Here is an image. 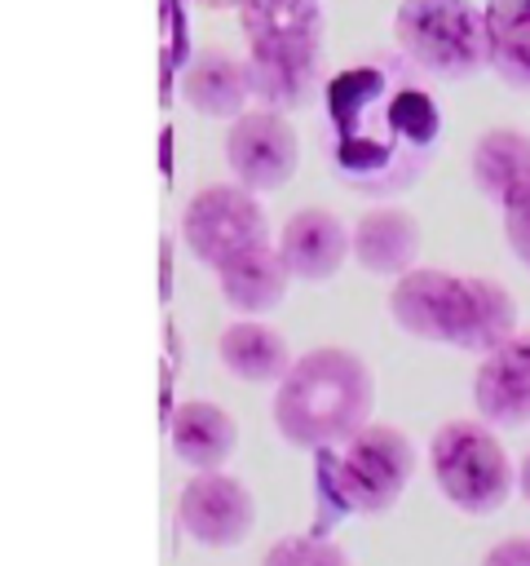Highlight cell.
<instances>
[{"label": "cell", "instance_id": "1", "mask_svg": "<svg viewBox=\"0 0 530 566\" xmlns=\"http://www.w3.org/2000/svg\"><path fill=\"white\" fill-rule=\"evenodd\" d=\"M389 318L433 345H451L464 354H490L508 336H517V296L481 274L455 270H411L389 287Z\"/></svg>", "mask_w": 530, "mask_h": 566}, {"label": "cell", "instance_id": "2", "mask_svg": "<svg viewBox=\"0 0 530 566\" xmlns=\"http://www.w3.org/2000/svg\"><path fill=\"white\" fill-rule=\"evenodd\" d=\"M375 376L340 345H318L292 363L274 389V429L300 451H331L371 424Z\"/></svg>", "mask_w": 530, "mask_h": 566}, {"label": "cell", "instance_id": "3", "mask_svg": "<svg viewBox=\"0 0 530 566\" xmlns=\"http://www.w3.org/2000/svg\"><path fill=\"white\" fill-rule=\"evenodd\" d=\"M239 27L256 97L269 106H305L322 80V0H243Z\"/></svg>", "mask_w": 530, "mask_h": 566}, {"label": "cell", "instance_id": "4", "mask_svg": "<svg viewBox=\"0 0 530 566\" xmlns=\"http://www.w3.org/2000/svg\"><path fill=\"white\" fill-rule=\"evenodd\" d=\"M428 469L451 509L490 517L517 491V469L486 420H446L428 442Z\"/></svg>", "mask_w": 530, "mask_h": 566}, {"label": "cell", "instance_id": "5", "mask_svg": "<svg viewBox=\"0 0 530 566\" xmlns=\"http://www.w3.org/2000/svg\"><path fill=\"white\" fill-rule=\"evenodd\" d=\"M393 40L406 62L433 80H473L490 66L486 13L468 0H402Z\"/></svg>", "mask_w": 530, "mask_h": 566}, {"label": "cell", "instance_id": "6", "mask_svg": "<svg viewBox=\"0 0 530 566\" xmlns=\"http://www.w3.org/2000/svg\"><path fill=\"white\" fill-rule=\"evenodd\" d=\"M415 478V447L393 424H367L327 455V486L349 513H389Z\"/></svg>", "mask_w": 530, "mask_h": 566}, {"label": "cell", "instance_id": "7", "mask_svg": "<svg viewBox=\"0 0 530 566\" xmlns=\"http://www.w3.org/2000/svg\"><path fill=\"white\" fill-rule=\"evenodd\" d=\"M181 243L199 265H208L216 274L234 256L269 243V217H265L256 190H247L239 181H212L186 199Z\"/></svg>", "mask_w": 530, "mask_h": 566}, {"label": "cell", "instance_id": "8", "mask_svg": "<svg viewBox=\"0 0 530 566\" xmlns=\"http://www.w3.org/2000/svg\"><path fill=\"white\" fill-rule=\"evenodd\" d=\"M300 164V137L292 119L274 106H252L225 128V168L239 186L269 195L283 190Z\"/></svg>", "mask_w": 530, "mask_h": 566}, {"label": "cell", "instance_id": "9", "mask_svg": "<svg viewBox=\"0 0 530 566\" xmlns=\"http://www.w3.org/2000/svg\"><path fill=\"white\" fill-rule=\"evenodd\" d=\"M177 526L203 548H239L256 526V500L234 473L208 469L181 486Z\"/></svg>", "mask_w": 530, "mask_h": 566}, {"label": "cell", "instance_id": "10", "mask_svg": "<svg viewBox=\"0 0 530 566\" xmlns=\"http://www.w3.org/2000/svg\"><path fill=\"white\" fill-rule=\"evenodd\" d=\"M274 248L296 283H327L353 256V230L327 208H300L278 226Z\"/></svg>", "mask_w": 530, "mask_h": 566}, {"label": "cell", "instance_id": "11", "mask_svg": "<svg viewBox=\"0 0 530 566\" xmlns=\"http://www.w3.org/2000/svg\"><path fill=\"white\" fill-rule=\"evenodd\" d=\"M473 407L486 424L499 429L530 424V332H517L481 354L473 376Z\"/></svg>", "mask_w": 530, "mask_h": 566}, {"label": "cell", "instance_id": "12", "mask_svg": "<svg viewBox=\"0 0 530 566\" xmlns=\"http://www.w3.org/2000/svg\"><path fill=\"white\" fill-rule=\"evenodd\" d=\"M252 97L256 88L247 62L221 49H203L181 66V102L203 119H239L252 111Z\"/></svg>", "mask_w": 530, "mask_h": 566}, {"label": "cell", "instance_id": "13", "mask_svg": "<svg viewBox=\"0 0 530 566\" xmlns=\"http://www.w3.org/2000/svg\"><path fill=\"white\" fill-rule=\"evenodd\" d=\"M168 447L172 455L194 469V473H208V469H221L234 447H239V424L225 407L208 402V398H186L168 411Z\"/></svg>", "mask_w": 530, "mask_h": 566}, {"label": "cell", "instance_id": "14", "mask_svg": "<svg viewBox=\"0 0 530 566\" xmlns=\"http://www.w3.org/2000/svg\"><path fill=\"white\" fill-rule=\"evenodd\" d=\"M415 256H420V226L406 208H371L358 217L353 226V261L367 270V274H380V279H402L415 270Z\"/></svg>", "mask_w": 530, "mask_h": 566}, {"label": "cell", "instance_id": "15", "mask_svg": "<svg viewBox=\"0 0 530 566\" xmlns=\"http://www.w3.org/2000/svg\"><path fill=\"white\" fill-rule=\"evenodd\" d=\"M468 172H473L477 190H481L495 208H508L517 195L530 190V133L508 128V124L486 128V133L473 142Z\"/></svg>", "mask_w": 530, "mask_h": 566}, {"label": "cell", "instance_id": "16", "mask_svg": "<svg viewBox=\"0 0 530 566\" xmlns=\"http://www.w3.org/2000/svg\"><path fill=\"white\" fill-rule=\"evenodd\" d=\"M287 283H292V274H287L274 239L216 270V287H221L225 305L243 318H261V314L278 310L283 296H287Z\"/></svg>", "mask_w": 530, "mask_h": 566}, {"label": "cell", "instance_id": "17", "mask_svg": "<svg viewBox=\"0 0 530 566\" xmlns=\"http://www.w3.org/2000/svg\"><path fill=\"white\" fill-rule=\"evenodd\" d=\"M216 358L243 385H278L296 363L287 340L261 318H234L230 327H221Z\"/></svg>", "mask_w": 530, "mask_h": 566}, {"label": "cell", "instance_id": "18", "mask_svg": "<svg viewBox=\"0 0 530 566\" xmlns=\"http://www.w3.org/2000/svg\"><path fill=\"white\" fill-rule=\"evenodd\" d=\"M486 44H490V71L517 88L530 93V0H486Z\"/></svg>", "mask_w": 530, "mask_h": 566}, {"label": "cell", "instance_id": "19", "mask_svg": "<svg viewBox=\"0 0 530 566\" xmlns=\"http://www.w3.org/2000/svg\"><path fill=\"white\" fill-rule=\"evenodd\" d=\"M261 566H353L336 539L322 535H283L265 548Z\"/></svg>", "mask_w": 530, "mask_h": 566}, {"label": "cell", "instance_id": "20", "mask_svg": "<svg viewBox=\"0 0 530 566\" xmlns=\"http://www.w3.org/2000/svg\"><path fill=\"white\" fill-rule=\"evenodd\" d=\"M504 234H508V243H512L517 261L530 270V190H526V195H517V199L504 208Z\"/></svg>", "mask_w": 530, "mask_h": 566}, {"label": "cell", "instance_id": "21", "mask_svg": "<svg viewBox=\"0 0 530 566\" xmlns=\"http://www.w3.org/2000/svg\"><path fill=\"white\" fill-rule=\"evenodd\" d=\"M481 566H530V535H508L486 548Z\"/></svg>", "mask_w": 530, "mask_h": 566}, {"label": "cell", "instance_id": "22", "mask_svg": "<svg viewBox=\"0 0 530 566\" xmlns=\"http://www.w3.org/2000/svg\"><path fill=\"white\" fill-rule=\"evenodd\" d=\"M517 491L526 495V504H530V451L521 455V464H517Z\"/></svg>", "mask_w": 530, "mask_h": 566}, {"label": "cell", "instance_id": "23", "mask_svg": "<svg viewBox=\"0 0 530 566\" xmlns=\"http://www.w3.org/2000/svg\"><path fill=\"white\" fill-rule=\"evenodd\" d=\"M199 4H203V9H239L243 0H199Z\"/></svg>", "mask_w": 530, "mask_h": 566}]
</instances>
